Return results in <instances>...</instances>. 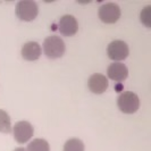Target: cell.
Returning a JSON list of instances; mask_svg holds the SVG:
<instances>
[{
  "label": "cell",
  "instance_id": "cell-1",
  "mask_svg": "<svg viewBox=\"0 0 151 151\" xmlns=\"http://www.w3.org/2000/svg\"><path fill=\"white\" fill-rule=\"evenodd\" d=\"M43 51L49 59L60 58L65 52V43L63 39L56 35L48 37L43 42Z\"/></svg>",
  "mask_w": 151,
  "mask_h": 151
},
{
  "label": "cell",
  "instance_id": "cell-2",
  "mask_svg": "<svg viewBox=\"0 0 151 151\" xmlns=\"http://www.w3.org/2000/svg\"><path fill=\"white\" fill-rule=\"evenodd\" d=\"M38 5L34 1L24 0V1H19L16 5V15L21 21H24V22L33 21L38 16Z\"/></svg>",
  "mask_w": 151,
  "mask_h": 151
},
{
  "label": "cell",
  "instance_id": "cell-3",
  "mask_svg": "<svg viewBox=\"0 0 151 151\" xmlns=\"http://www.w3.org/2000/svg\"><path fill=\"white\" fill-rule=\"evenodd\" d=\"M117 105L124 114H134L140 107L139 97L133 92H123L117 99Z\"/></svg>",
  "mask_w": 151,
  "mask_h": 151
},
{
  "label": "cell",
  "instance_id": "cell-4",
  "mask_svg": "<svg viewBox=\"0 0 151 151\" xmlns=\"http://www.w3.org/2000/svg\"><path fill=\"white\" fill-rule=\"evenodd\" d=\"M121 17V8L114 2H108L99 8V18L106 24H114Z\"/></svg>",
  "mask_w": 151,
  "mask_h": 151
},
{
  "label": "cell",
  "instance_id": "cell-5",
  "mask_svg": "<svg viewBox=\"0 0 151 151\" xmlns=\"http://www.w3.org/2000/svg\"><path fill=\"white\" fill-rule=\"evenodd\" d=\"M13 133H14V139L18 143H26L31 137L33 136L34 129L29 122H17L15 126L13 127Z\"/></svg>",
  "mask_w": 151,
  "mask_h": 151
},
{
  "label": "cell",
  "instance_id": "cell-6",
  "mask_svg": "<svg viewBox=\"0 0 151 151\" xmlns=\"http://www.w3.org/2000/svg\"><path fill=\"white\" fill-rule=\"evenodd\" d=\"M107 55L114 61L124 60L129 56V45H126L124 41H121V40L113 41L110 45H108Z\"/></svg>",
  "mask_w": 151,
  "mask_h": 151
},
{
  "label": "cell",
  "instance_id": "cell-7",
  "mask_svg": "<svg viewBox=\"0 0 151 151\" xmlns=\"http://www.w3.org/2000/svg\"><path fill=\"white\" fill-rule=\"evenodd\" d=\"M58 30L65 37H73L75 35L78 30V24L74 16L65 15L63 16L58 23Z\"/></svg>",
  "mask_w": 151,
  "mask_h": 151
},
{
  "label": "cell",
  "instance_id": "cell-8",
  "mask_svg": "<svg viewBox=\"0 0 151 151\" xmlns=\"http://www.w3.org/2000/svg\"><path fill=\"white\" fill-rule=\"evenodd\" d=\"M108 80L102 74H93L90 76L88 81V88L89 90L94 94H101L108 89Z\"/></svg>",
  "mask_w": 151,
  "mask_h": 151
},
{
  "label": "cell",
  "instance_id": "cell-9",
  "mask_svg": "<svg viewBox=\"0 0 151 151\" xmlns=\"http://www.w3.org/2000/svg\"><path fill=\"white\" fill-rule=\"evenodd\" d=\"M107 75L115 82H122L129 75V69L124 64L114 63L107 69Z\"/></svg>",
  "mask_w": 151,
  "mask_h": 151
},
{
  "label": "cell",
  "instance_id": "cell-10",
  "mask_svg": "<svg viewBox=\"0 0 151 151\" xmlns=\"http://www.w3.org/2000/svg\"><path fill=\"white\" fill-rule=\"evenodd\" d=\"M22 57L23 59L27 61H34L40 58L41 56V47L38 42H27L22 47Z\"/></svg>",
  "mask_w": 151,
  "mask_h": 151
},
{
  "label": "cell",
  "instance_id": "cell-11",
  "mask_svg": "<svg viewBox=\"0 0 151 151\" xmlns=\"http://www.w3.org/2000/svg\"><path fill=\"white\" fill-rule=\"evenodd\" d=\"M27 151H50L49 143L43 139H35L27 145Z\"/></svg>",
  "mask_w": 151,
  "mask_h": 151
},
{
  "label": "cell",
  "instance_id": "cell-12",
  "mask_svg": "<svg viewBox=\"0 0 151 151\" xmlns=\"http://www.w3.org/2000/svg\"><path fill=\"white\" fill-rule=\"evenodd\" d=\"M12 131L10 117L5 110L0 109V133H9Z\"/></svg>",
  "mask_w": 151,
  "mask_h": 151
},
{
  "label": "cell",
  "instance_id": "cell-13",
  "mask_svg": "<svg viewBox=\"0 0 151 151\" xmlns=\"http://www.w3.org/2000/svg\"><path fill=\"white\" fill-rule=\"evenodd\" d=\"M64 151H84V143L78 139H69L64 145Z\"/></svg>",
  "mask_w": 151,
  "mask_h": 151
},
{
  "label": "cell",
  "instance_id": "cell-14",
  "mask_svg": "<svg viewBox=\"0 0 151 151\" xmlns=\"http://www.w3.org/2000/svg\"><path fill=\"white\" fill-rule=\"evenodd\" d=\"M140 19L147 27H151V6H147L140 14Z\"/></svg>",
  "mask_w": 151,
  "mask_h": 151
},
{
  "label": "cell",
  "instance_id": "cell-15",
  "mask_svg": "<svg viewBox=\"0 0 151 151\" xmlns=\"http://www.w3.org/2000/svg\"><path fill=\"white\" fill-rule=\"evenodd\" d=\"M14 151H27L26 149H24V148H16Z\"/></svg>",
  "mask_w": 151,
  "mask_h": 151
}]
</instances>
